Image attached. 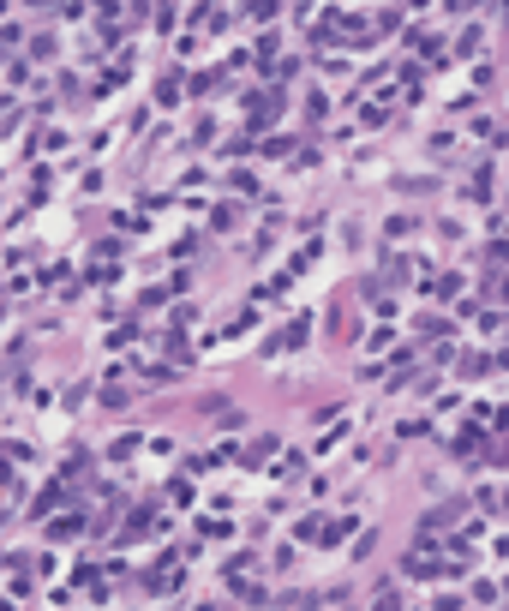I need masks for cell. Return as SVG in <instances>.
Wrapping results in <instances>:
<instances>
[{
	"instance_id": "cell-7",
	"label": "cell",
	"mask_w": 509,
	"mask_h": 611,
	"mask_svg": "<svg viewBox=\"0 0 509 611\" xmlns=\"http://www.w3.org/2000/svg\"><path fill=\"white\" fill-rule=\"evenodd\" d=\"M347 534H354V522H329L324 527V546H336V539H347Z\"/></svg>"
},
{
	"instance_id": "cell-1",
	"label": "cell",
	"mask_w": 509,
	"mask_h": 611,
	"mask_svg": "<svg viewBox=\"0 0 509 611\" xmlns=\"http://www.w3.org/2000/svg\"><path fill=\"white\" fill-rule=\"evenodd\" d=\"M54 504H66V486H48V492L36 497V504H30V522H42V516H48Z\"/></svg>"
},
{
	"instance_id": "cell-2",
	"label": "cell",
	"mask_w": 509,
	"mask_h": 611,
	"mask_svg": "<svg viewBox=\"0 0 509 611\" xmlns=\"http://www.w3.org/2000/svg\"><path fill=\"white\" fill-rule=\"evenodd\" d=\"M132 449H138V438H132V432H126V438H114V444H108V462H126Z\"/></svg>"
},
{
	"instance_id": "cell-6",
	"label": "cell",
	"mask_w": 509,
	"mask_h": 611,
	"mask_svg": "<svg viewBox=\"0 0 509 611\" xmlns=\"http://www.w3.org/2000/svg\"><path fill=\"white\" fill-rule=\"evenodd\" d=\"M306 330H312V324H306V318H294V324H288V336H282V342H288V348H299V342H306Z\"/></svg>"
},
{
	"instance_id": "cell-8",
	"label": "cell",
	"mask_w": 509,
	"mask_h": 611,
	"mask_svg": "<svg viewBox=\"0 0 509 611\" xmlns=\"http://www.w3.org/2000/svg\"><path fill=\"white\" fill-rule=\"evenodd\" d=\"M492 462H497V467H509V444H503V449H497V456H492Z\"/></svg>"
},
{
	"instance_id": "cell-4",
	"label": "cell",
	"mask_w": 509,
	"mask_h": 611,
	"mask_svg": "<svg viewBox=\"0 0 509 611\" xmlns=\"http://www.w3.org/2000/svg\"><path fill=\"white\" fill-rule=\"evenodd\" d=\"M78 527H84V516H66V522H54V527H48V539H72Z\"/></svg>"
},
{
	"instance_id": "cell-5",
	"label": "cell",
	"mask_w": 509,
	"mask_h": 611,
	"mask_svg": "<svg viewBox=\"0 0 509 611\" xmlns=\"http://www.w3.org/2000/svg\"><path fill=\"white\" fill-rule=\"evenodd\" d=\"M210 222H216V228L228 234V228H234V204H216V210H210Z\"/></svg>"
},
{
	"instance_id": "cell-3",
	"label": "cell",
	"mask_w": 509,
	"mask_h": 611,
	"mask_svg": "<svg viewBox=\"0 0 509 611\" xmlns=\"http://www.w3.org/2000/svg\"><path fill=\"white\" fill-rule=\"evenodd\" d=\"M473 444H479V426H467V432H455V444H449V449H455V456H473Z\"/></svg>"
},
{
	"instance_id": "cell-9",
	"label": "cell",
	"mask_w": 509,
	"mask_h": 611,
	"mask_svg": "<svg viewBox=\"0 0 509 611\" xmlns=\"http://www.w3.org/2000/svg\"><path fill=\"white\" fill-rule=\"evenodd\" d=\"M497 366H503V372H509V354H497Z\"/></svg>"
}]
</instances>
